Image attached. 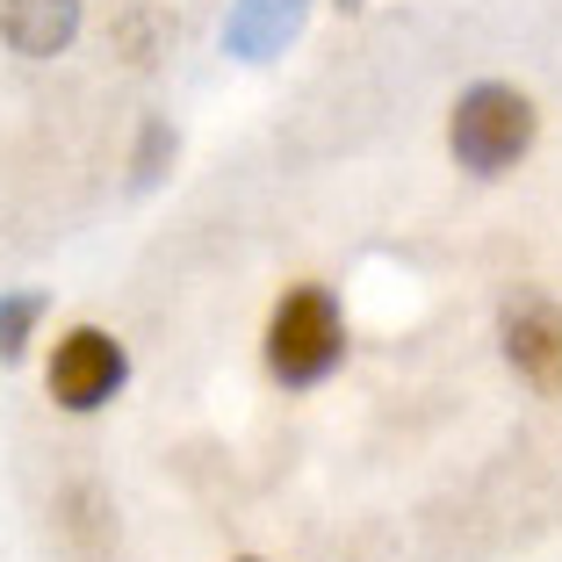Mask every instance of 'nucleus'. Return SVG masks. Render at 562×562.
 Listing matches in <instances>:
<instances>
[{
  "instance_id": "9",
  "label": "nucleus",
  "mask_w": 562,
  "mask_h": 562,
  "mask_svg": "<svg viewBox=\"0 0 562 562\" xmlns=\"http://www.w3.org/2000/svg\"><path fill=\"white\" fill-rule=\"evenodd\" d=\"M159 159H173V131L151 116L145 137H137V173H131V188H151V181H159Z\"/></svg>"
},
{
  "instance_id": "5",
  "label": "nucleus",
  "mask_w": 562,
  "mask_h": 562,
  "mask_svg": "<svg viewBox=\"0 0 562 562\" xmlns=\"http://www.w3.org/2000/svg\"><path fill=\"white\" fill-rule=\"evenodd\" d=\"M80 36V0H0V44L15 58H58Z\"/></svg>"
},
{
  "instance_id": "8",
  "label": "nucleus",
  "mask_w": 562,
  "mask_h": 562,
  "mask_svg": "<svg viewBox=\"0 0 562 562\" xmlns=\"http://www.w3.org/2000/svg\"><path fill=\"white\" fill-rule=\"evenodd\" d=\"M123 50H131V66H151V58H159L166 50V36H173V22L166 15H123Z\"/></svg>"
},
{
  "instance_id": "1",
  "label": "nucleus",
  "mask_w": 562,
  "mask_h": 562,
  "mask_svg": "<svg viewBox=\"0 0 562 562\" xmlns=\"http://www.w3.org/2000/svg\"><path fill=\"white\" fill-rule=\"evenodd\" d=\"M533 137H541V109H533V94L513 87V80H476L447 109V151H454V166L476 173V181L513 173L533 151Z\"/></svg>"
},
{
  "instance_id": "4",
  "label": "nucleus",
  "mask_w": 562,
  "mask_h": 562,
  "mask_svg": "<svg viewBox=\"0 0 562 562\" xmlns=\"http://www.w3.org/2000/svg\"><path fill=\"white\" fill-rule=\"evenodd\" d=\"M497 347L527 390L562 397V303L548 289H513L497 303Z\"/></svg>"
},
{
  "instance_id": "7",
  "label": "nucleus",
  "mask_w": 562,
  "mask_h": 562,
  "mask_svg": "<svg viewBox=\"0 0 562 562\" xmlns=\"http://www.w3.org/2000/svg\"><path fill=\"white\" fill-rule=\"evenodd\" d=\"M44 311H50L44 289H8V296H0V361H22V353H30Z\"/></svg>"
},
{
  "instance_id": "2",
  "label": "nucleus",
  "mask_w": 562,
  "mask_h": 562,
  "mask_svg": "<svg viewBox=\"0 0 562 562\" xmlns=\"http://www.w3.org/2000/svg\"><path fill=\"white\" fill-rule=\"evenodd\" d=\"M267 375L281 390H317L331 368L347 361V317H339V296L317 289V281H296L281 289V303L267 311Z\"/></svg>"
},
{
  "instance_id": "3",
  "label": "nucleus",
  "mask_w": 562,
  "mask_h": 562,
  "mask_svg": "<svg viewBox=\"0 0 562 562\" xmlns=\"http://www.w3.org/2000/svg\"><path fill=\"white\" fill-rule=\"evenodd\" d=\"M131 382V353L109 325H72L58 347H50V368H44V390L58 412L87 418V412H109Z\"/></svg>"
},
{
  "instance_id": "6",
  "label": "nucleus",
  "mask_w": 562,
  "mask_h": 562,
  "mask_svg": "<svg viewBox=\"0 0 562 562\" xmlns=\"http://www.w3.org/2000/svg\"><path fill=\"white\" fill-rule=\"evenodd\" d=\"M303 36V0H238L224 15V50L232 58H274Z\"/></svg>"
}]
</instances>
